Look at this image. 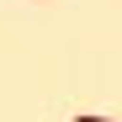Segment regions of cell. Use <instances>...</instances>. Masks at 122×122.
I'll return each instance as SVG.
<instances>
[{
	"mask_svg": "<svg viewBox=\"0 0 122 122\" xmlns=\"http://www.w3.org/2000/svg\"><path fill=\"white\" fill-rule=\"evenodd\" d=\"M74 122H122V117H74Z\"/></svg>",
	"mask_w": 122,
	"mask_h": 122,
	"instance_id": "cell-1",
	"label": "cell"
}]
</instances>
